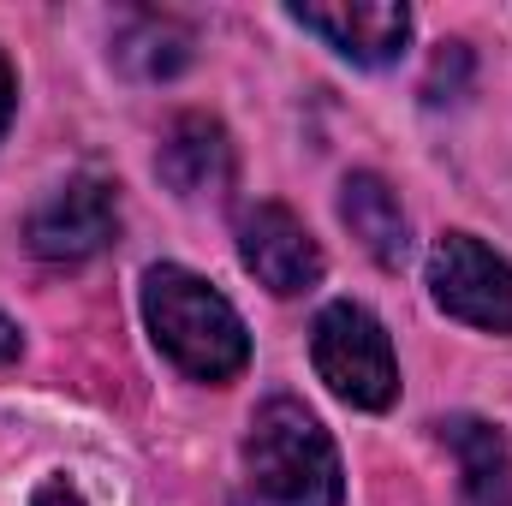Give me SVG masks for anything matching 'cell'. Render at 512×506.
<instances>
[{
  "mask_svg": "<svg viewBox=\"0 0 512 506\" xmlns=\"http://www.w3.org/2000/svg\"><path fill=\"white\" fill-rule=\"evenodd\" d=\"M245 477L262 506H340L346 477L334 435L298 399H268L245 429Z\"/></svg>",
  "mask_w": 512,
  "mask_h": 506,
  "instance_id": "2",
  "label": "cell"
},
{
  "mask_svg": "<svg viewBox=\"0 0 512 506\" xmlns=\"http://www.w3.org/2000/svg\"><path fill=\"white\" fill-rule=\"evenodd\" d=\"M239 173V155H233V137L221 120L209 114H179L161 149H155V179L179 197V203H197V197H221Z\"/></svg>",
  "mask_w": 512,
  "mask_h": 506,
  "instance_id": "8",
  "label": "cell"
},
{
  "mask_svg": "<svg viewBox=\"0 0 512 506\" xmlns=\"http://www.w3.org/2000/svg\"><path fill=\"white\" fill-rule=\"evenodd\" d=\"M429 292L453 322L512 340V262L501 251H489L477 233H441L435 239Z\"/></svg>",
  "mask_w": 512,
  "mask_h": 506,
  "instance_id": "4",
  "label": "cell"
},
{
  "mask_svg": "<svg viewBox=\"0 0 512 506\" xmlns=\"http://www.w3.org/2000/svg\"><path fill=\"white\" fill-rule=\"evenodd\" d=\"M495 506H512V495H501V501H495Z\"/></svg>",
  "mask_w": 512,
  "mask_h": 506,
  "instance_id": "15",
  "label": "cell"
},
{
  "mask_svg": "<svg viewBox=\"0 0 512 506\" xmlns=\"http://www.w3.org/2000/svg\"><path fill=\"white\" fill-rule=\"evenodd\" d=\"M340 221L352 227V239L376 256L382 268H405V256H411V221H405V209H399V197H393V185H387L382 173H352L340 185Z\"/></svg>",
  "mask_w": 512,
  "mask_h": 506,
  "instance_id": "9",
  "label": "cell"
},
{
  "mask_svg": "<svg viewBox=\"0 0 512 506\" xmlns=\"http://www.w3.org/2000/svg\"><path fill=\"white\" fill-rule=\"evenodd\" d=\"M441 441L453 447V459H459V477H465V495L477 506H495L507 495L512 483V441L501 423H489V417H447L441 423Z\"/></svg>",
  "mask_w": 512,
  "mask_h": 506,
  "instance_id": "10",
  "label": "cell"
},
{
  "mask_svg": "<svg viewBox=\"0 0 512 506\" xmlns=\"http://www.w3.org/2000/svg\"><path fill=\"white\" fill-rule=\"evenodd\" d=\"M310 364H316V376L328 381L334 399H346L358 411H387L399 399L393 340L376 322V310H364L352 298L322 304V316L310 322Z\"/></svg>",
  "mask_w": 512,
  "mask_h": 506,
  "instance_id": "3",
  "label": "cell"
},
{
  "mask_svg": "<svg viewBox=\"0 0 512 506\" xmlns=\"http://www.w3.org/2000/svg\"><path fill=\"white\" fill-rule=\"evenodd\" d=\"M292 24L322 36L352 66H393L411 42V6L399 0H328V6H292Z\"/></svg>",
  "mask_w": 512,
  "mask_h": 506,
  "instance_id": "7",
  "label": "cell"
},
{
  "mask_svg": "<svg viewBox=\"0 0 512 506\" xmlns=\"http://www.w3.org/2000/svg\"><path fill=\"white\" fill-rule=\"evenodd\" d=\"M239 262L274 298H298V292L322 286V274H328L322 245L286 203H251L239 215Z\"/></svg>",
  "mask_w": 512,
  "mask_h": 506,
  "instance_id": "6",
  "label": "cell"
},
{
  "mask_svg": "<svg viewBox=\"0 0 512 506\" xmlns=\"http://www.w3.org/2000/svg\"><path fill=\"white\" fill-rule=\"evenodd\" d=\"M18 352H24V334H18V322H6V316H0V364H12Z\"/></svg>",
  "mask_w": 512,
  "mask_h": 506,
  "instance_id": "14",
  "label": "cell"
},
{
  "mask_svg": "<svg viewBox=\"0 0 512 506\" xmlns=\"http://www.w3.org/2000/svg\"><path fill=\"white\" fill-rule=\"evenodd\" d=\"M114 54H120V66L137 72V78H173V72L191 66V30L173 24V18L143 12V18H131L126 36L114 42Z\"/></svg>",
  "mask_w": 512,
  "mask_h": 506,
  "instance_id": "11",
  "label": "cell"
},
{
  "mask_svg": "<svg viewBox=\"0 0 512 506\" xmlns=\"http://www.w3.org/2000/svg\"><path fill=\"white\" fill-rule=\"evenodd\" d=\"M12 108H18V72H12V60L0 54V137L12 126Z\"/></svg>",
  "mask_w": 512,
  "mask_h": 506,
  "instance_id": "13",
  "label": "cell"
},
{
  "mask_svg": "<svg viewBox=\"0 0 512 506\" xmlns=\"http://www.w3.org/2000/svg\"><path fill=\"white\" fill-rule=\"evenodd\" d=\"M143 328H149L155 352L191 381L221 387L251 364L245 316L227 304V292H215L203 274H191L179 262H155L143 274Z\"/></svg>",
  "mask_w": 512,
  "mask_h": 506,
  "instance_id": "1",
  "label": "cell"
},
{
  "mask_svg": "<svg viewBox=\"0 0 512 506\" xmlns=\"http://www.w3.org/2000/svg\"><path fill=\"white\" fill-rule=\"evenodd\" d=\"M30 506H90V501H84V489L72 477H48V483H36Z\"/></svg>",
  "mask_w": 512,
  "mask_h": 506,
  "instance_id": "12",
  "label": "cell"
},
{
  "mask_svg": "<svg viewBox=\"0 0 512 506\" xmlns=\"http://www.w3.org/2000/svg\"><path fill=\"white\" fill-rule=\"evenodd\" d=\"M114 233H120V197L96 173H78V179L54 185L24 215V245L42 262H90L96 251L114 245Z\"/></svg>",
  "mask_w": 512,
  "mask_h": 506,
  "instance_id": "5",
  "label": "cell"
}]
</instances>
